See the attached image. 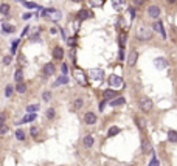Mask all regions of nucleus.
I'll list each match as a JSON object with an SVG mask.
<instances>
[{
    "label": "nucleus",
    "instance_id": "38",
    "mask_svg": "<svg viewBox=\"0 0 177 166\" xmlns=\"http://www.w3.org/2000/svg\"><path fill=\"white\" fill-rule=\"evenodd\" d=\"M6 132H8V126L0 124V135H3V134H6Z\"/></svg>",
    "mask_w": 177,
    "mask_h": 166
},
{
    "label": "nucleus",
    "instance_id": "44",
    "mask_svg": "<svg viewBox=\"0 0 177 166\" xmlns=\"http://www.w3.org/2000/svg\"><path fill=\"white\" fill-rule=\"evenodd\" d=\"M129 14H130V17H135V9H134V8H129Z\"/></svg>",
    "mask_w": 177,
    "mask_h": 166
},
{
    "label": "nucleus",
    "instance_id": "5",
    "mask_svg": "<svg viewBox=\"0 0 177 166\" xmlns=\"http://www.w3.org/2000/svg\"><path fill=\"white\" fill-rule=\"evenodd\" d=\"M97 119H98V117H97V113H95V112H87V113L84 115V123L88 124V126L97 124Z\"/></svg>",
    "mask_w": 177,
    "mask_h": 166
},
{
    "label": "nucleus",
    "instance_id": "21",
    "mask_svg": "<svg viewBox=\"0 0 177 166\" xmlns=\"http://www.w3.org/2000/svg\"><path fill=\"white\" fill-rule=\"evenodd\" d=\"M37 118V113H28V115H26V117H24V118H22V124H24V123H30V121H34V119H36Z\"/></svg>",
    "mask_w": 177,
    "mask_h": 166
},
{
    "label": "nucleus",
    "instance_id": "47",
    "mask_svg": "<svg viewBox=\"0 0 177 166\" xmlns=\"http://www.w3.org/2000/svg\"><path fill=\"white\" fill-rule=\"evenodd\" d=\"M19 61H20L22 64L25 65V62H26V59H25V56H19Z\"/></svg>",
    "mask_w": 177,
    "mask_h": 166
},
{
    "label": "nucleus",
    "instance_id": "18",
    "mask_svg": "<svg viewBox=\"0 0 177 166\" xmlns=\"http://www.w3.org/2000/svg\"><path fill=\"white\" fill-rule=\"evenodd\" d=\"M14 79H16V82H24V72H22V68H17L16 73H14Z\"/></svg>",
    "mask_w": 177,
    "mask_h": 166
},
{
    "label": "nucleus",
    "instance_id": "6",
    "mask_svg": "<svg viewBox=\"0 0 177 166\" xmlns=\"http://www.w3.org/2000/svg\"><path fill=\"white\" fill-rule=\"evenodd\" d=\"M148 16L151 17V19H159V16H160V8L157 5H151L148 8Z\"/></svg>",
    "mask_w": 177,
    "mask_h": 166
},
{
    "label": "nucleus",
    "instance_id": "33",
    "mask_svg": "<svg viewBox=\"0 0 177 166\" xmlns=\"http://www.w3.org/2000/svg\"><path fill=\"white\" fill-rule=\"evenodd\" d=\"M22 5H24V6H26V8H37V5H36V3H33V2H25V0H22Z\"/></svg>",
    "mask_w": 177,
    "mask_h": 166
},
{
    "label": "nucleus",
    "instance_id": "26",
    "mask_svg": "<svg viewBox=\"0 0 177 166\" xmlns=\"http://www.w3.org/2000/svg\"><path fill=\"white\" fill-rule=\"evenodd\" d=\"M103 96H104V99L107 101V99H112L115 96V92L113 90H104V93H103Z\"/></svg>",
    "mask_w": 177,
    "mask_h": 166
},
{
    "label": "nucleus",
    "instance_id": "20",
    "mask_svg": "<svg viewBox=\"0 0 177 166\" xmlns=\"http://www.w3.org/2000/svg\"><path fill=\"white\" fill-rule=\"evenodd\" d=\"M118 134H120V127H118V126H112L109 129V132H107V137L112 138V137H115V135H118Z\"/></svg>",
    "mask_w": 177,
    "mask_h": 166
},
{
    "label": "nucleus",
    "instance_id": "7",
    "mask_svg": "<svg viewBox=\"0 0 177 166\" xmlns=\"http://www.w3.org/2000/svg\"><path fill=\"white\" fill-rule=\"evenodd\" d=\"M137 59H138V51L137 50H132L128 56V65L129 67H134V65L137 64Z\"/></svg>",
    "mask_w": 177,
    "mask_h": 166
},
{
    "label": "nucleus",
    "instance_id": "35",
    "mask_svg": "<svg viewBox=\"0 0 177 166\" xmlns=\"http://www.w3.org/2000/svg\"><path fill=\"white\" fill-rule=\"evenodd\" d=\"M42 98H44V101H50V99H51V93H50V92H44Z\"/></svg>",
    "mask_w": 177,
    "mask_h": 166
},
{
    "label": "nucleus",
    "instance_id": "30",
    "mask_svg": "<svg viewBox=\"0 0 177 166\" xmlns=\"http://www.w3.org/2000/svg\"><path fill=\"white\" fill-rule=\"evenodd\" d=\"M26 110H28L30 113H36V112L39 110V104H31V106L26 107Z\"/></svg>",
    "mask_w": 177,
    "mask_h": 166
},
{
    "label": "nucleus",
    "instance_id": "46",
    "mask_svg": "<svg viewBox=\"0 0 177 166\" xmlns=\"http://www.w3.org/2000/svg\"><path fill=\"white\" fill-rule=\"evenodd\" d=\"M134 3H135V5H143L145 3V0H132Z\"/></svg>",
    "mask_w": 177,
    "mask_h": 166
},
{
    "label": "nucleus",
    "instance_id": "28",
    "mask_svg": "<svg viewBox=\"0 0 177 166\" xmlns=\"http://www.w3.org/2000/svg\"><path fill=\"white\" fill-rule=\"evenodd\" d=\"M16 90L19 92V93H25V92H26V84L25 82H19L17 87H16Z\"/></svg>",
    "mask_w": 177,
    "mask_h": 166
},
{
    "label": "nucleus",
    "instance_id": "22",
    "mask_svg": "<svg viewBox=\"0 0 177 166\" xmlns=\"http://www.w3.org/2000/svg\"><path fill=\"white\" fill-rule=\"evenodd\" d=\"M0 14H3V16H8L9 14V5L8 3H2V5H0Z\"/></svg>",
    "mask_w": 177,
    "mask_h": 166
},
{
    "label": "nucleus",
    "instance_id": "25",
    "mask_svg": "<svg viewBox=\"0 0 177 166\" xmlns=\"http://www.w3.org/2000/svg\"><path fill=\"white\" fill-rule=\"evenodd\" d=\"M82 104H84V99H82V98H76V99H75V106H73V109H75V110H79L81 107H82Z\"/></svg>",
    "mask_w": 177,
    "mask_h": 166
},
{
    "label": "nucleus",
    "instance_id": "3",
    "mask_svg": "<svg viewBox=\"0 0 177 166\" xmlns=\"http://www.w3.org/2000/svg\"><path fill=\"white\" fill-rule=\"evenodd\" d=\"M42 16L44 17H48L50 20H59L61 19V11H57L55 8H48V9H44L42 11Z\"/></svg>",
    "mask_w": 177,
    "mask_h": 166
},
{
    "label": "nucleus",
    "instance_id": "23",
    "mask_svg": "<svg viewBox=\"0 0 177 166\" xmlns=\"http://www.w3.org/2000/svg\"><path fill=\"white\" fill-rule=\"evenodd\" d=\"M45 117H47L48 119H53L56 117V110L53 109V107H50V109H47V112H45Z\"/></svg>",
    "mask_w": 177,
    "mask_h": 166
},
{
    "label": "nucleus",
    "instance_id": "34",
    "mask_svg": "<svg viewBox=\"0 0 177 166\" xmlns=\"http://www.w3.org/2000/svg\"><path fill=\"white\" fill-rule=\"evenodd\" d=\"M126 39H128V36H126V33H123L121 36H120V47H121V48H124V45H126Z\"/></svg>",
    "mask_w": 177,
    "mask_h": 166
},
{
    "label": "nucleus",
    "instance_id": "32",
    "mask_svg": "<svg viewBox=\"0 0 177 166\" xmlns=\"http://www.w3.org/2000/svg\"><path fill=\"white\" fill-rule=\"evenodd\" d=\"M13 93H14V87L11 86V84H9V86H6V88H5V95L9 98V96L13 95Z\"/></svg>",
    "mask_w": 177,
    "mask_h": 166
},
{
    "label": "nucleus",
    "instance_id": "14",
    "mask_svg": "<svg viewBox=\"0 0 177 166\" xmlns=\"http://www.w3.org/2000/svg\"><path fill=\"white\" fill-rule=\"evenodd\" d=\"M92 16H93V14H92V11H88V9H81L78 13L79 20H86V19H90Z\"/></svg>",
    "mask_w": 177,
    "mask_h": 166
},
{
    "label": "nucleus",
    "instance_id": "2",
    "mask_svg": "<svg viewBox=\"0 0 177 166\" xmlns=\"http://www.w3.org/2000/svg\"><path fill=\"white\" fill-rule=\"evenodd\" d=\"M73 76H75L76 81H78L79 86H87V76H86V73H84V70L75 67V70H73Z\"/></svg>",
    "mask_w": 177,
    "mask_h": 166
},
{
    "label": "nucleus",
    "instance_id": "40",
    "mask_svg": "<svg viewBox=\"0 0 177 166\" xmlns=\"http://www.w3.org/2000/svg\"><path fill=\"white\" fill-rule=\"evenodd\" d=\"M17 44H19V39H16V40L13 42V47H11V53H13V55L16 53V47H17Z\"/></svg>",
    "mask_w": 177,
    "mask_h": 166
},
{
    "label": "nucleus",
    "instance_id": "43",
    "mask_svg": "<svg viewBox=\"0 0 177 166\" xmlns=\"http://www.w3.org/2000/svg\"><path fill=\"white\" fill-rule=\"evenodd\" d=\"M75 44H76V37H70V39H68V45L72 47V45H75Z\"/></svg>",
    "mask_w": 177,
    "mask_h": 166
},
{
    "label": "nucleus",
    "instance_id": "29",
    "mask_svg": "<svg viewBox=\"0 0 177 166\" xmlns=\"http://www.w3.org/2000/svg\"><path fill=\"white\" fill-rule=\"evenodd\" d=\"M16 138H17L19 141H24L25 140V132L22 129H17L16 130Z\"/></svg>",
    "mask_w": 177,
    "mask_h": 166
},
{
    "label": "nucleus",
    "instance_id": "31",
    "mask_svg": "<svg viewBox=\"0 0 177 166\" xmlns=\"http://www.w3.org/2000/svg\"><path fill=\"white\" fill-rule=\"evenodd\" d=\"M3 31H5V33H14V31H16V28H14L13 25L5 24V25H3Z\"/></svg>",
    "mask_w": 177,
    "mask_h": 166
},
{
    "label": "nucleus",
    "instance_id": "15",
    "mask_svg": "<svg viewBox=\"0 0 177 166\" xmlns=\"http://www.w3.org/2000/svg\"><path fill=\"white\" fill-rule=\"evenodd\" d=\"M93 137L92 135H86V137L82 138V144H84V148H92L93 146Z\"/></svg>",
    "mask_w": 177,
    "mask_h": 166
},
{
    "label": "nucleus",
    "instance_id": "42",
    "mask_svg": "<svg viewBox=\"0 0 177 166\" xmlns=\"http://www.w3.org/2000/svg\"><path fill=\"white\" fill-rule=\"evenodd\" d=\"M123 2H124V0H113V6H115V8H118Z\"/></svg>",
    "mask_w": 177,
    "mask_h": 166
},
{
    "label": "nucleus",
    "instance_id": "39",
    "mask_svg": "<svg viewBox=\"0 0 177 166\" xmlns=\"http://www.w3.org/2000/svg\"><path fill=\"white\" fill-rule=\"evenodd\" d=\"M30 134H31L33 137H36V135L39 134V129H37V127H34V126H33V127H31V130H30Z\"/></svg>",
    "mask_w": 177,
    "mask_h": 166
},
{
    "label": "nucleus",
    "instance_id": "27",
    "mask_svg": "<svg viewBox=\"0 0 177 166\" xmlns=\"http://www.w3.org/2000/svg\"><path fill=\"white\" fill-rule=\"evenodd\" d=\"M92 75H93V76H92V78H93L95 81H99V79H101L103 78V72L101 70H92Z\"/></svg>",
    "mask_w": 177,
    "mask_h": 166
},
{
    "label": "nucleus",
    "instance_id": "41",
    "mask_svg": "<svg viewBox=\"0 0 177 166\" xmlns=\"http://www.w3.org/2000/svg\"><path fill=\"white\" fill-rule=\"evenodd\" d=\"M5 119H6V115L3 112H0V124H5Z\"/></svg>",
    "mask_w": 177,
    "mask_h": 166
},
{
    "label": "nucleus",
    "instance_id": "19",
    "mask_svg": "<svg viewBox=\"0 0 177 166\" xmlns=\"http://www.w3.org/2000/svg\"><path fill=\"white\" fill-rule=\"evenodd\" d=\"M168 140L171 143H177V130H172V129L168 130Z\"/></svg>",
    "mask_w": 177,
    "mask_h": 166
},
{
    "label": "nucleus",
    "instance_id": "12",
    "mask_svg": "<svg viewBox=\"0 0 177 166\" xmlns=\"http://www.w3.org/2000/svg\"><path fill=\"white\" fill-rule=\"evenodd\" d=\"M55 72H56V67H55V64H53V62H47V64H45V67H44V73H45L47 76L55 75Z\"/></svg>",
    "mask_w": 177,
    "mask_h": 166
},
{
    "label": "nucleus",
    "instance_id": "37",
    "mask_svg": "<svg viewBox=\"0 0 177 166\" xmlns=\"http://www.w3.org/2000/svg\"><path fill=\"white\" fill-rule=\"evenodd\" d=\"M11 61H13V57H11V56H5V57L2 59V62L5 64V65H9V64H11Z\"/></svg>",
    "mask_w": 177,
    "mask_h": 166
},
{
    "label": "nucleus",
    "instance_id": "11",
    "mask_svg": "<svg viewBox=\"0 0 177 166\" xmlns=\"http://www.w3.org/2000/svg\"><path fill=\"white\" fill-rule=\"evenodd\" d=\"M152 28H154V31L160 33V34H161V37H166V33H165V30H163V24H161L160 20H155V22H154Z\"/></svg>",
    "mask_w": 177,
    "mask_h": 166
},
{
    "label": "nucleus",
    "instance_id": "50",
    "mask_svg": "<svg viewBox=\"0 0 177 166\" xmlns=\"http://www.w3.org/2000/svg\"><path fill=\"white\" fill-rule=\"evenodd\" d=\"M73 2H75V3H81L82 0H73Z\"/></svg>",
    "mask_w": 177,
    "mask_h": 166
},
{
    "label": "nucleus",
    "instance_id": "9",
    "mask_svg": "<svg viewBox=\"0 0 177 166\" xmlns=\"http://www.w3.org/2000/svg\"><path fill=\"white\" fill-rule=\"evenodd\" d=\"M154 64H155V68H159V70H165V68L168 67V61L165 59V57H157V59L154 61Z\"/></svg>",
    "mask_w": 177,
    "mask_h": 166
},
{
    "label": "nucleus",
    "instance_id": "13",
    "mask_svg": "<svg viewBox=\"0 0 177 166\" xmlns=\"http://www.w3.org/2000/svg\"><path fill=\"white\" fill-rule=\"evenodd\" d=\"M53 57H55V59H62L64 57V48L59 47V45L53 48Z\"/></svg>",
    "mask_w": 177,
    "mask_h": 166
},
{
    "label": "nucleus",
    "instance_id": "4",
    "mask_svg": "<svg viewBox=\"0 0 177 166\" xmlns=\"http://www.w3.org/2000/svg\"><path fill=\"white\" fill-rule=\"evenodd\" d=\"M152 101L149 98H146V96H143V98L140 99V109L143 112H151L152 110Z\"/></svg>",
    "mask_w": 177,
    "mask_h": 166
},
{
    "label": "nucleus",
    "instance_id": "36",
    "mask_svg": "<svg viewBox=\"0 0 177 166\" xmlns=\"http://www.w3.org/2000/svg\"><path fill=\"white\" fill-rule=\"evenodd\" d=\"M90 2V5H93V6H101L103 5V0H88Z\"/></svg>",
    "mask_w": 177,
    "mask_h": 166
},
{
    "label": "nucleus",
    "instance_id": "10",
    "mask_svg": "<svg viewBox=\"0 0 177 166\" xmlns=\"http://www.w3.org/2000/svg\"><path fill=\"white\" fill-rule=\"evenodd\" d=\"M141 150H143L145 154L152 152V144H151V141H149L148 138H143V140H141Z\"/></svg>",
    "mask_w": 177,
    "mask_h": 166
},
{
    "label": "nucleus",
    "instance_id": "45",
    "mask_svg": "<svg viewBox=\"0 0 177 166\" xmlns=\"http://www.w3.org/2000/svg\"><path fill=\"white\" fill-rule=\"evenodd\" d=\"M120 59H124V48H120Z\"/></svg>",
    "mask_w": 177,
    "mask_h": 166
},
{
    "label": "nucleus",
    "instance_id": "52",
    "mask_svg": "<svg viewBox=\"0 0 177 166\" xmlns=\"http://www.w3.org/2000/svg\"><path fill=\"white\" fill-rule=\"evenodd\" d=\"M126 166H132V165H126Z\"/></svg>",
    "mask_w": 177,
    "mask_h": 166
},
{
    "label": "nucleus",
    "instance_id": "1",
    "mask_svg": "<svg viewBox=\"0 0 177 166\" xmlns=\"http://www.w3.org/2000/svg\"><path fill=\"white\" fill-rule=\"evenodd\" d=\"M137 37L140 40H149L152 37V31L148 28V26H145V25H140L137 28Z\"/></svg>",
    "mask_w": 177,
    "mask_h": 166
},
{
    "label": "nucleus",
    "instance_id": "17",
    "mask_svg": "<svg viewBox=\"0 0 177 166\" xmlns=\"http://www.w3.org/2000/svg\"><path fill=\"white\" fill-rule=\"evenodd\" d=\"M135 123H137V126H138V129H140V130H145L146 129V119L143 117H137L135 118Z\"/></svg>",
    "mask_w": 177,
    "mask_h": 166
},
{
    "label": "nucleus",
    "instance_id": "16",
    "mask_svg": "<svg viewBox=\"0 0 177 166\" xmlns=\"http://www.w3.org/2000/svg\"><path fill=\"white\" fill-rule=\"evenodd\" d=\"M126 103V99L123 98V96H118V98H115L113 101H110L109 103V106H112V107H117V106H123V104Z\"/></svg>",
    "mask_w": 177,
    "mask_h": 166
},
{
    "label": "nucleus",
    "instance_id": "49",
    "mask_svg": "<svg viewBox=\"0 0 177 166\" xmlns=\"http://www.w3.org/2000/svg\"><path fill=\"white\" fill-rule=\"evenodd\" d=\"M30 17H31V13H25L24 14V19H30Z\"/></svg>",
    "mask_w": 177,
    "mask_h": 166
},
{
    "label": "nucleus",
    "instance_id": "24",
    "mask_svg": "<svg viewBox=\"0 0 177 166\" xmlns=\"http://www.w3.org/2000/svg\"><path fill=\"white\" fill-rule=\"evenodd\" d=\"M68 82V76H61V78H57L56 79V82H55V86H61V84H67Z\"/></svg>",
    "mask_w": 177,
    "mask_h": 166
},
{
    "label": "nucleus",
    "instance_id": "48",
    "mask_svg": "<svg viewBox=\"0 0 177 166\" xmlns=\"http://www.w3.org/2000/svg\"><path fill=\"white\" fill-rule=\"evenodd\" d=\"M61 68H62V73L65 75V73H67V64H62V67H61Z\"/></svg>",
    "mask_w": 177,
    "mask_h": 166
},
{
    "label": "nucleus",
    "instance_id": "8",
    "mask_svg": "<svg viewBox=\"0 0 177 166\" xmlns=\"http://www.w3.org/2000/svg\"><path fill=\"white\" fill-rule=\"evenodd\" d=\"M121 82H123L121 76H118V75H110V76H109V84H110L112 87H120Z\"/></svg>",
    "mask_w": 177,
    "mask_h": 166
},
{
    "label": "nucleus",
    "instance_id": "51",
    "mask_svg": "<svg viewBox=\"0 0 177 166\" xmlns=\"http://www.w3.org/2000/svg\"><path fill=\"white\" fill-rule=\"evenodd\" d=\"M168 2H169V3H174V2H176V0H168Z\"/></svg>",
    "mask_w": 177,
    "mask_h": 166
}]
</instances>
